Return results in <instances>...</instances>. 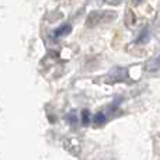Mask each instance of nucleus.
Here are the masks:
<instances>
[{
	"label": "nucleus",
	"instance_id": "nucleus-4",
	"mask_svg": "<svg viewBox=\"0 0 160 160\" xmlns=\"http://www.w3.org/2000/svg\"><path fill=\"white\" fill-rule=\"evenodd\" d=\"M133 22H135V14H133L131 10H128V13H127V25L131 27Z\"/></svg>",
	"mask_w": 160,
	"mask_h": 160
},
{
	"label": "nucleus",
	"instance_id": "nucleus-2",
	"mask_svg": "<svg viewBox=\"0 0 160 160\" xmlns=\"http://www.w3.org/2000/svg\"><path fill=\"white\" fill-rule=\"evenodd\" d=\"M69 32H70V25H65V27L59 28V30L56 31L55 35L56 37H62V35H66V34H69Z\"/></svg>",
	"mask_w": 160,
	"mask_h": 160
},
{
	"label": "nucleus",
	"instance_id": "nucleus-3",
	"mask_svg": "<svg viewBox=\"0 0 160 160\" xmlns=\"http://www.w3.org/2000/svg\"><path fill=\"white\" fill-rule=\"evenodd\" d=\"M94 122H96V125H102L105 122V115L102 112L97 114V115L94 117Z\"/></svg>",
	"mask_w": 160,
	"mask_h": 160
},
{
	"label": "nucleus",
	"instance_id": "nucleus-5",
	"mask_svg": "<svg viewBox=\"0 0 160 160\" xmlns=\"http://www.w3.org/2000/svg\"><path fill=\"white\" fill-rule=\"evenodd\" d=\"M82 117H83V124L87 125L88 122H90V112H88L87 110H84V111L82 112Z\"/></svg>",
	"mask_w": 160,
	"mask_h": 160
},
{
	"label": "nucleus",
	"instance_id": "nucleus-1",
	"mask_svg": "<svg viewBox=\"0 0 160 160\" xmlns=\"http://www.w3.org/2000/svg\"><path fill=\"white\" fill-rule=\"evenodd\" d=\"M105 16V13H100V11H93V13L88 14L87 17V21H86V25L87 27H94L97 25L100 21L102 20V17Z\"/></svg>",
	"mask_w": 160,
	"mask_h": 160
},
{
	"label": "nucleus",
	"instance_id": "nucleus-6",
	"mask_svg": "<svg viewBox=\"0 0 160 160\" xmlns=\"http://www.w3.org/2000/svg\"><path fill=\"white\" fill-rule=\"evenodd\" d=\"M136 2H142V0H136Z\"/></svg>",
	"mask_w": 160,
	"mask_h": 160
}]
</instances>
